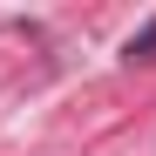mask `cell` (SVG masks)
Instances as JSON below:
<instances>
[{
  "label": "cell",
  "instance_id": "1",
  "mask_svg": "<svg viewBox=\"0 0 156 156\" xmlns=\"http://www.w3.org/2000/svg\"><path fill=\"white\" fill-rule=\"evenodd\" d=\"M122 55H129V61H149V55H156V20H149L143 34H129V48H122Z\"/></svg>",
  "mask_w": 156,
  "mask_h": 156
}]
</instances>
